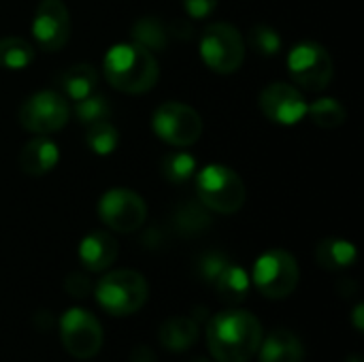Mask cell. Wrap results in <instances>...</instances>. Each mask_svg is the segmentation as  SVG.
Wrapping results in <instances>:
<instances>
[{
	"instance_id": "f546056e",
	"label": "cell",
	"mask_w": 364,
	"mask_h": 362,
	"mask_svg": "<svg viewBox=\"0 0 364 362\" xmlns=\"http://www.w3.org/2000/svg\"><path fill=\"white\" fill-rule=\"evenodd\" d=\"M64 290L75 299H85L92 292V282L85 273H70L64 280Z\"/></svg>"
},
{
	"instance_id": "83f0119b",
	"label": "cell",
	"mask_w": 364,
	"mask_h": 362,
	"mask_svg": "<svg viewBox=\"0 0 364 362\" xmlns=\"http://www.w3.org/2000/svg\"><path fill=\"white\" fill-rule=\"evenodd\" d=\"M230 260L222 254V252H207L196 260V273L203 282L213 284L218 280V275L226 269Z\"/></svg>"
},
{
	"instance_id": "6da1fadb",
	"label": "cell",
	"mask_w": 364,
	"mask_h": 362,
	"mask_svg": "<svg viewBox=\"0 0 364 362\" xmlns=\"http://www.w3.org/2000/svg\"><path fill=\"white\" fill-rule=\"evenodd\" d=\"M207 348L218 362H250L262 344V324L243 309L215 314L207 322Z\"/></svg>"
},
{
	"instance_id": "ac0fdd59",
	"label": "cell",
	"mask_w": 364,
	"mask_h": 362,
	"mask_svg": "<svg viewBox=\"0 0 364 362\" xmlns=\"http://www.w3.org/2000/svg\"><path fill=\"white\" fill-rule=\"evenodd\" d=\"M213 286H215V292H218V297H220L222 303L239 305L250 294V275L239 265L228 262L226 269L213 282Z\"/></svg>"
},
{
	"instance_id": "277c9868",
	"label": "cell",
	"mask_w": 364,
	"mask_h": 362,
	"mask_svg": "<svg viewBox=\"0 0 364 362\" xmlns=\"http://www.w3.org/2000/svg\"><path fill=\"white\" fill-rule=\"evenodd\" d=\"M98 305L115 318L136 314L147 301V282L141 273L122 269L105 275L94 288Z\"/></svg>"
},
{
	"instance_id": "e0dca14e",
	"label": "cell",
	"mask_w": 364,
	"mask_h": 362,
	"mask_svg": "<svg viewBox=\"0 0 364 362\" xmlns=\"http://www.w3.org/2000/svg\"><path fill=\"white\" fill-rule=\"evenodd\" d=\"M158 339H160V346L171 354L188 352L198 339V322H194V318H186V316L168 318L162 322V326L158 331Z\"/></svg>"
},
{
	"instance_id": "f1b7e54d",
	"label": "cell",
	"mask_w": 364,
	"mask_h": 362,
	"mask_svg": "<svg viewBox=\"0 0 364 362\" xmlns=\"http://www.w3.org/2000/svg\"><path fill=\"white\" fill-rule=\"evenodd\" d=\"M177 224H179V228H181L186 235H196V233H200V230L209 224V220L205 218V213H203L200 209L188 207V209H183V211L179 213Z\"/></svg>"
},
{
	"instance_id": "4316f807",
	"label": "cell",
	"mask_w": 364,
	"mask_h": 362,
	"mask_svg": "<svg viewBox=\"0 0 364 362\" xmlns=\"http://www.w3.org/2000/svg\"><path fill=\"white\" fill-rule=\"evenodd\" d=\"M247 41L252 45V49L260 55H267V58H273L275 53H279L282 49V38H279V32L273 30L271 26H264V23H258L250 30L247 34Z\"/></svg>"
},
{
	"instance_id": "d6986e66",
	"label": "cell",
	"mask_w": 364,
	"mask_h": 362,
	"mask_svg": "<svg viewBox=\"0 0 364 362\" xmlns=\"http://www.w3.org/2000/svg\"><path fill=\"white\" fill-rule=\"evenodd\" d=\"M58 85L70 100L77 102L96 90L98 73L92 64H75L58 77Z\"/></svg>"
},
{
	"instance_id": "44dd1931",
	"label": "cell",
	"mask_w": 364,
	"mask_h": 362,
	"mask_svg": "<svg viewBox=\"0 0 364 362\" xmlns=\"http://www.w3.org/2000/svg\"><path fill=\"white\" fill-rule=\"evenodd\" d=\"M34 60V47L21 36L0 38V66L9 70H21Z\"/></svg>"
},
{
	"instance_id": "484cf974",
	"label": "cell",
	"mask_w": 364,
	"mask_h": 362,
	"mask_svg": "<svg viewBox=\"0 0 364 362\" xmlns=\"http://www.w3.org/2000/svg\"><path fill=\"white\" fill-rule=\"evenodd\" d=\"M132 36H134V43L143 45L145 49H160L166 45V32H164V26L160 23V19H154V17H145V19H139L132 28Z\"/></svg>"
},
{
	"instance_id": "e575fe53",
	"label": "cell",
	"mask_w": 364,
	"mask_h": 362,
	"mask_svg": "<svg viewBox=\"0 0 364 362\" xmlns=\"http://www.w3.org/2000/svg\"><path fill=\"white\" fill-rule=\"evenodd\" d=\"M194 362H207L205 358H198V361H194Z\"/></svg>"
},
{
	"instance_id": "d6a6232c",
	"label": "cell",
	"mask_w": 364,
	"mask_h": 362,
	"mask_svg": "<svg viewBox=\"0 0 364 362\" xmlns=\"http://www.w3.org/2000/svg\"><path fill=\"white\" fill-rule=\"evenodd\" d=\"M352 322H354V326H356V331H364V322H363V305H356V309H354V316H352Z\"/></svg>"
},
{
	"instance_id": "4fadbf2b",
	"label": "cell",
	"mask_w": 364,
	"mask_h": 362,
	"mask_svg": "<svg viewBox=\"0 0 364 362\" xmlns=\"http://www.w3.org/2000/svg\"><path fill=\"white\" fill-rule=\"evenodd\" d=\"M260 109L262 113L282 126H294L299 122H303V117L307 115V102L303 98V94L290 85V83H271L260 92Z\"/></svg>"
},
{
	"instance_id": "7a4b0ae2",
	"label": "cell",
	"mask_w": 364,
	"mask_h": 362,
	"mask_svg": "<svg viewBox=\"0 0 364 362\" xmlns=\"http://www.w3.org/2000/svg\"><path fill=\"white\" fill-rule=\"evenodd\" d=\"M102 70L107 81L126 94H145L160 77L156 55L139 43L113 45L105 55Z\"/></svg>"
},
{
	"instance_id": "ffe728a7",
	"label": "cell",
	"mask_w": 364,
	"mask_h": 362,
	"mask_svg": "<svg viewBox=\"0 0 364 362\" xmlns=\"http://www.w3.org/2000/svg\"><path fill=\"white\" fill-rule=\"evenodd\" d=\"M316 260L326 271H343L356 262V247L346 239H322L316 247Z\"/></svg>"
},
{
	"instance_id": "2e32d148",
	"label": "cell",
	"mask_w": 364,
	"mask_h": 362,
	"mask_svg": "<svg viewBox=\"0 0 364 362\" xmlns=\"http://www.w3.org/2000/svg\"><path fill=\"white\" fill-rule=\"evenodd\" d=\"M258 354L260 362H303L305 348L294 333L286 329H275L262 339Z\"/></svg>"
},
{
	"instance_id": "5bb4252c",
	"label": "cell",
	"mask_w": 364,
	"mask_h": 362,
	"mask_svg": "<svg viewBox=\"0 0 364 362\" xmlns=\"http://www.w3.org/2000/svg\"><path fill=\"white\" fill-rule=\"evenodd\" d=\"M117 252L119 247L115 237L105 230H94L85 235L79 243V260L92 273H100L109 269L115 262Z\"/></svg>"
},
{
	"instance_id": "7402d4cb",
	"label": "cell",
	"mask_w": 364,
	"mask_h": 362,
	"mask_svg": "<svg viewBox=\"0 0 364 362\" xmlns=\"http://www.w3.org/2000/svg\"><path fill=\"white\" fill-rule=\"evenodd\" d=\"M307 115L320 128H339V126H343V122L348 117L343 105L339 100H335V98L316 100L311 107H307Z\"/></svg>"
},
{
	"instance_id": "30bf717a",
	"label": "cell",
	"mask_w": 364,
	"mask_h": 362,
	"mask_svg": "<svg viewBox=\"0 0 364 362\" xmlns=\"http://www.w3.org/2000/svg\"><path fill=\"white\" fill-rule=\"evenodd\" d=\"M60 339L73 358L87 361L102 348V326L90 312L73 307L60 320Z\"/></svg>"
},
{
	"instance_id": "52a82bcc",
	"label": "cell",
	"mask_w": 364,
	"mask_h": 362,
	"mask_svg": "<svg viewBox=\"0 0 364 362\" xmlns=\"http://www.w3.org/2000/svg\"><path fill=\"white\" fill-rule=\"evenodd\" d=\"M151 126L158 139L173 147H190L203 134V119L186 102H164L156 109Z\"/></svg>"
},
{
	"instance_id": "ba28073f",
	"label": "cell",
	"mask_w": 364,
	"mask_h": 362,
	"mask_svg": "<svg viewBox=\"0 0 364 362\" xmlns=\"http://www.w3.org/2000/svg\"><path fill=\"white\" fill-rule=\"evenodd\" d=\"M333 58L314 41H303L288 53V73L296 85L309 92H322L333 81Z\"/></svg>"
},
{
	"instance_id": "8fae6325",
	"label": "cell",
	"mask_w": 364,
	"mask_h": 362,
	"mask_svg": "<svg viewBox=\"0 0 364 362\" xmlns=\"http://www.w3.org/2000/svg\"><path fill=\"white\" fill-rule=\"evenodd\" d=\"M98 218L115 233H134L147 220V205L136 192L128 188H113L102 194L98 203Z\"/></svg>"
},
{
	"instance_id": "603a6c76",
	"label": "cell",
	"mask_w": 364,
	"mask_h": 362,
	"mask_svg": "<svg viewBox=\"0 0 364 362\" xmlns=\"http://www.w3.org/2000/svg\"><path fill=\"white\" fill-rule=\"evenodd\" d=\"M162 175L166 181L171 183H183L188 179L194 177L196 173V160L188 154V151H175V154H166L162 158Z\"/></svg>"
},
{
	"instance_id": "cb8c5ba5",
	"label": "cell",
	"mask_w": 364,
	"mask_h": 362,
	"mask_svg": "<svg viewBox=\"0 0 364 362\" xmlns=\"http://www.w3.org/2000/svg\"><path fill=\"white\" fill-rule=\"evenodd\" d=\"M75 115L77 119L87 128L92 124H98V122H105L109 119L111 115V102L102 96V94H90L81 100H77L75 105Z\"/></svg>"
},
{
	"instance_id": "9c48e42d",
	"label": "cell",
	"mask_w": 364,
	"mask_h": 362,
	"mask_svg": "<svg viewBox=\"0 0 364 362\" xmlns=\"http://www.w3.org/2000/svg\"><path fill=\"white\" fill-rule=\"evenodd\" d=\"M70 119L68 100L53 90L32 94L19 109V124L34 134H51L62 130Z\"/></svg>"
},
{
	"instance_id": "836d02e7",
	"label": "cell",
	"mask_w": 364,
	"mask_h": 362,
	"mask_svg": "<svg viewBox=\"0 0 364 362\" xmlns=\"http://www.w3.org/2000/svg\"><path fill=\"white\" fill-rule=\"evenodd\" d=\"M348 362H360V358H350Z\"/></svg>"
},
{
	"instance_id": "1f68e13d",
	"label": "cell",
	"mask_w": 364,
	"mask_h": 362,
	"mask_svg": "<svg viewBox=\"0 0 364 362\" xmlns=\"http://www.w3.org/2000/svg\"><path fill=\"white\" fill-rule=\"evenodd\" d=\"M132 362H156V356H154V352L149 350V348H136L134 352H132Z\"/></svg>"
},
{
	"instance_id": "d4e9b609",
	"label": "cell",
	"mask_w": 364,
	"mask_h": 362,
	"mask_svg": "<svg viewBox=\"0 0 364 362\" xmlns=\"http://www.w3.org/2000/svg\"><path fill=\"white\" fill-rule=\"evenodd\" d=\"M85 139H87V147L98 154V156H109L115 151L117 147V130L113 128V124H109V119L105 122H98V124H92L87 126V132H85Z\"/></svg>"
},
{
	"instance_id": "4dcf8cb0",
	"label": "cell",
	"mask_w": 364,
	"mask_h": 362,
	"mask_svg": "<svg viewBox=\"0 0 364 362\" xmlns=\"http://www.w3.org/2000/svg\"><path fill=\"white\" fill-rule=\"evenodd\" d=\"M183 6L192 19H207L215 11L218 0H183Z\"/></svg>"
},
{
	"instance_id": "7c38bea8",
	"label": "cell",
	"mask_w": 364,
	"mask_h": 362,
	"mask_svg": "<svg viewBox=\"0 0 364 362\" xmlns=\"http://www.w3.org/2000/svg\"><path fill=\"white\" fill-rule=\"evenodd\" d=\"M32 36L43 51H58L68 43L70 15L62 0H41L32 19Z\"/></svg>"
},
{
	"instance_id": "3957f363",
	"label": "cell",
	"mask_w": 364,
	"mask_h": 362,
	"mask_svg": "<svg viewBox=\"0 0 364 362\" xmlns=\"http://www.w3.org/2000/svg\"><path fill=\"white\" fill-rule=\"evenodd\" d=\"M196 194L203 207L222 215L237 213L247 198L243 179L222 164H211L196 173Z\"/></svg>"
},
{
	"instance_id": "5b68a950",
	"label": "cell",
	"mask_w": 364,
	"mask_h": 362,
	"mask_svg": "<svg viewBox=\"0 0 364 362\" xmlns=\"http://www.w3.org/2000/svg\"><path fill=\"white\" fill-rule=\"evenodd\" d=\"M299 277H301L299 262L286 250L264 252L256 260L254 273H252V282L256 290L262 297L273 299V301L290 297L299 286Z\"/></svg>"
},
{
	"instance_id": "9a60e30c",
	"label": "cell",
	"mask_w": 364,
	"mask_h": 362,
	"mask_svg": "<svg viewBox=\"0 0 364 362\" xmlns=\"http://www.w3.org/2000/svg\"><path fill=\"white\" fill-rule=\"evenodd\" d=\"M58 160L60 147L51 139H47V134H36L23 145L19 154V169L28 177H43L49 171H53Z\"/></svg>"
},
{
	"instance_id": "8992f818",
	"label": "cell",
	"mask_w": 364,
	"mask_h": 362,
	"mask_svg": "<svg viewBox=\"0 0 364 362\" xmlns=\"http://www.w3.org/2000/svg\"><path fill=\"white\" fill-rule=\"evenodd\" d=\"M198 49L203 62L220 75H230L239 70L245 60V43L241 32L224 21L211 23L203 32Z\"/></svg>"
}]
</instances>
